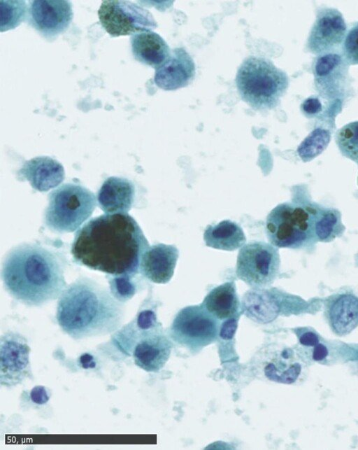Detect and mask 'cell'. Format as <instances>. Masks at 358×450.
Instances as JSON below:
<instances>
[{
  "mask_svg": "<svg viewBox=\"0 0 358 450\" xmlns=\"http://www.w3.org/2000/svg\"><path fill=\"white\" fill-rule=\"evenodd\" d=\"M149 247L142 230L127 213H105L87 222L75 234L73 261L109 275H137Z\"/></svg>",
  "mask_w": 358,
  "mask_h": 450,
  "instance_id": "cell-1",
  "label": "cell"
},
{
  "mask_svg": "<svg viewBox=\"0 0 358 450\" xmlns=\"http://www.w3.org/2000/svg\"><path fill=\"white\" fill-rule=\"evenodd\" d=\"M65 258L36 243L10 249L2 261L1 279L7 293L28 307H41L61 295L67 286Z\"/></svg>",
  "mask_w": 358,
  "mask_h": 450,
  "instance_id": "cell-2",
  "label": "cell"
},
{
  "mask_svg": "<svg viewBox=\"0 0 358 450\" xmlns=\"http://www.w3.org/2000/svg\"><path fill=\"white\" fill-rule=\"evenodd\" d=\"M124 318L123 303L96 281L80 276L58 298L56 319L62 331L74 339L116 332Z\"/></svg>",
  "mask_w": 358,
  "mask_h": 450,
  "instance_id": "cell-3",
  "label": "cell"
},
{
  "mask_svg": "<svg viewBox=\"0 0 358 450\" xmlns=\"http://www.w3.org/2000/svg\"><path fill=\"white\" fill-rule=\"evenodd\" d=\"M236 83L242 99L252 108H275L289 84L287 74L271 61L257 57L246 58L240 66Z\"/></svg>",
  "mask_w": 358,
  "mask_h": 450,
  "instance_id": "cell-4",
  "label": "cell"
},
{
  "mask_svg": "<svg viewBox=\"0 0 358 450\" xmlns=\"http://www.w3.org/2000/svg\"><path fill=\"white\" fill-rule=\"evenodd\" d=\"M96 203L95 195L87 188L75 183L64 184L48 196L45 225L55 232H72L90 217Z\"/></svg>",
  "mask_w": 358,
  "mask_h": 450,
  "instance_id": "cell-5",
  "label": "cell"
},
{
  "mask_svg": "<svg viewBox=\"0 0 358 450\" xmlns=\"http://www.w3.org/2000/svg\"><path fill=\"white\" fill-rule=\"evenodd\" d=\"M315 222L303 207L282 203L268 213L266 232L269 242L275 247L298 248L312 237Z\"/></svg>",
  "mask_w": 358,
  "mask_h": 450,
  "instance_id": "cell-6",
  "label": "cell"
},
{
  "mask_svg": "<svg viewBox=\"0 0 358 450\" xmlns=\"http://www.w3.org/2000/svg\"><path fill=\"white\" fill-rule=\"evenodd\" d=\"M280 262L278 250L275 246L264 241H251L239 251L236 274L252 288H266L276 279Z\"/></svg>",
  "mask_w": 358,
  "mask_h": 450,
  "instance_id": "cell-7",
  "label": "cell"
},
{
  "mask_svg": "<svg viewBox=\"0 0 358 450\" xmlns=\"http://www.w3.org/2000/svg\"><path fill=\"white\" fill-rule=\"evenodd\" d=\"M219 323L203 306H189L181 309L171 326V337L177 344L192 351L213 343L218 334Z\"/></svg>",
  "mask_w": 358,
  "mask_h": 450,
  "instance_id": "cell-8",
  "label": "cell"
},
{
  "mask_svg": "<svg viewBox=\"0 0 358 450\" xmlns=\"http://www.w3.org/2000/svg\"><path fill=\"white\" fill-rule=\"evenodd\" d=\"M100 22L111 36L151 31L157 24L146 9L128 1H103L98 10Z\"/></svg>",
  "mask_w": 358,
  "mask_h": 450,
  "instance_id": "cell-9",
  "label": "cell"
},
{
  "mask_svg": "<svg viewBox=\"0 0 358 450\" xmlns=\"http://www.w3.org/2000/svg\"><path fill=\"white\" fill-rule=\"evenodd\" d=\"M30 347L21 334L7 332L0 341V383L7 388L15 386L27 379H32L29 360Z\"/></svg>",
  "mask_w": 358,
  "mask_h": 450,
  "instance_id": "cell-10",
  "label": "cell"
},
{
  "mask_svg": "<svg viewBox=\"0 0 358 450\" xmlns=\"http://www.w3.org/2000/svg\"><path fill=\"white\" fill-rule=\"evenodd\" d=\"M252 365L260 379L285 384L296 382L302 370L300 360L291 349L275 346L262 349Z\"/></svg>",
  "mask_w": 358,
  "mask_h": 450,
  "instance_id": "cell-11",
  "label": "cell"
},
{
  "mask_svg": "<svg viewBox=\"0 0 358 450\" xmlns=\"http://www.w3.org/2000/svg\"><path fill=\"white\" fill-rule=\"evenodd\" d=\"M29 22L46 38H53L64 31L73 18L69 1H31L28 9Z\"/></svg>",
  "mask_w": 358,
  "mask_h": 450,
  "instance_id": "cell-12",
  "label": "cell"
},
{
  "mask_svg": "<svg viewBox=\"0 0 358 450\" xmlns=\"http://www.w3.org/2000/svg\"><path fill=\"white\" fill-rule=\"evenodd\" d=\"M346 25L341 13L332 8L317 13L307 41V49L315 55H323L338 46L345 38Z\"/></svg>",
  "mask_w": 358,
  "mask_h": 450,
  "instance_id": "cell-13",
  "label": "cell"
},
{
  "mask_svg": "<svg viewBox=\"0 0 358 450\" xmlns=\"http://www.w3.org/2000/svg\"><path fill=\"white\" fill-rule=\"evenodd\" d=\"M171 347L160 325L149 330L139 329L132 352L134 363L146 372H158L169 360Z\"/></svg>",
  "mask_w": 358,
  "mask_h": 450,
  "instance_id": "cell-14",
  "label": "cell"
},
{
  "mask_svg": "<svg viewBox=\"0 0 358 450\" xmlns=\"http://www.w3.org/2000/svg\"><path fill=\"white\" fill-rule=\"evenodd\" d=\"M347 65L344 58L333 52L323 54L316 59L313 69L315 84L324 97L336 98L344 92Z\"/></svg>",
  "mask_w": 358,
  "mask_h": 450,
  "instance_id": "cell-15",
  "label": "cell"
},
{
  "mask_svg": "<svg viewBox=\"0 0 358 450\" xmlns=\"http://www.w3.org/2000/svg\"><path fill=\"white\" fill-rule=\"evenodd\" d=\"M194 75L195 65L192 58L183 48H176L156 69L154 81L164 90H174L187 85Z\"/></svg>",
  "mask_w": 358,
  "mask_h": 450,
  "instance_id": "cell-16",
  "label": "cell"
},
{
  "mask_svg": "<svg viewBox=\"0 0 358 450\" xmlns=\"http://www.w3.org/2000/svg\"><path fill=\"white\" fill-rule=\"evenodd\" d=\"M178 255V248L173 245L149 246L142 256L140 274L153 283H166L173 275Z\"/></svg>",
  "mask_w": 358,
  "mask_h": 450,
  "instance_id": "cell-17",
  "label": "cell"
},
{
  "mask_svg": "<svg viewBox=\"0 0 358 450\" xmlns=\"http://www.w3.org/2000/svg\"><path fill=\"white\" fill-rule=\"evenodd\" d=\"M17 175L22 180L29 182L34 189L45 192L63 181L64 169L57 160L41 156L26 161Z\"/></svg>",
  "mask_w": 358,
  "mask_h": 450,
  "instance_id": "cell-18",
  "label": "cell"
},
{
  "mask_svg": "<svg viewBox=\"0 0 358 450\" xmlns=\"http://www.w3.org/2000/svg\"><path fill=\"white\" fill-rule=\"evenodd\" d=\"M134 196L135 188L131 181L112 176L100 188L97 202L106 213H127L133 206Z\"/></svg>",
  "mask_w": 358,
  "mask_h": 450,
  "instance_id": "cell-19",
  "label": "cell"
},
{
  "mask_svg": "<svg viewBox=\"0 0 358 450\" xmlns=\"http://www.w3.org/2000/svg\"><path fill=\"white\" fill-rule=\"evenodd\" d=\"M131 51L138 62L157 69L170 56V49L158 34L145 31L131 37Z\"/></svg>",
  "mask_w": 358,
  "mask_h": 450,
  "instance_id": "cell-20",
  "label": "cell"
},
{
  "mask_svg": "<svg viewBox=\"0 0 358 450\" xmlns=\"http://www.w3.org/2000/svg\"><path fill=\"white\" fill-rule=\"evenodd\" d=\"M328 318L336 334L349 333L358 325V299L350 295L338 296L328 309Z\"/></svg>",
  "mask_w": 358,
  "mask_h": 450,
  "instance_id": "cell-21",
  "label": "cell"
},
{
  "mask_svg": "<svg viewBox=\"0 0 358 450\" xmlns=\"http://www.w3.org/2000/svg\"><path fill=\"white\" fill-rule=\"evenodd\" d=\"M203 239L208 247L229 251L241 248L246 242L240 225L229 220L208 225L203 233Z\"/></svg>",
  "mask_w": 358,
  "mask_h": 450,
  "instance_id": "cell-22",
  "label": "cell"
},
{
  "mask_svg": "<svg viewBox=\"0 0 358 450\" xmlns=\"http://www.w3.org/2000/svg\"><path fill=\"white\" fill-rule=\"evenodd\" d=\"M203 306L217 319L230 318L238 311V301L234 282H227L211 290Z\"/></svg>",
  "mask_w": 358,
  "mask_h": 450,
  "instance_id": "cell-23",
  "label": "cell"
},
{
  "mask_svg": "<svg viewBox=\"0 0 358 450\" xmlns=\"http://www.w3.org/2000/svg\"><path fill=\"white\" fill-rule=\"evenodd\" d=\"M138 275L106 274L109 290L113 297L123 304L131 300L139 289Z\"/></svg>",
  "mask_w": 358,
  "mask_h": 450,
  "instance_id": "cell-24",
  "label": "cell"
},
{
  "mask_svg": "<svg viewBox=\"0 0 358 450\" xmlns=\"http://www.w3.org/2000/svg\"><path fill=\"white\" fill-rule=\"evenodd\" d=\"M335 139L341 154L358 164V121L339 129Z\"/></svg>",
  "mask_w": 358,
  "mask_h": 450,
  "instance_id": "cell-25",
  "label": "cell"
},
{
  "mask_svg": "<svg viewBox=\"0 0 358 450\" xmlns=\"http://www.w3.org/2000/svg\"><path fill=\"white\" fill-rule=\"evenodd\" d=\"M329 140V132L317 128L302 141L297 149L298 154L303 161L310 160L325 149Z\"/></svg>",
  "mask_w": 358,
  "mask_h": 450,
  "instance_id": "cell-26",
  "label": "cell"
},
{
  "mask_svg": "<svg viewBox=\"0 0 358 450\" xmlns=\"http://www.w3.org/2000/svg\"><path fill=\"white\" fill-rule=\"evenodd\" d=\"M1 31L16 27L26 14L24 1H1Z\"/></svg>",
  "mask_w": 358,
  "mask_h": 450,
  "instance_id": "cell-27",
  "label": "cell"
},
{
  "mask_svg": "<svg viewBox=\"0 0 358 450\" xmlns=\"http://www.w3.org/2000/svg\"><path fill=\"white\" fill-rule=\"evenodd\" d=\"M343 54L348 65L358 64V24L352 27L345 36Z\"/></svg>",
  "mask_w": 358,
  "mask_h": 450,
  "instance_id": "cell-28",
  "label": "cell"
},
{
  "mask_svg": "<svg viewBox=\"0 0 358 450\" xmlns=\"http://www.w3.org/2000/svg\"><path fill=\"white\" fill-rule=\"evenodd\" d=\"M337 223L336 216L331 212H327L319 218L315 223V231L317 238L322 241L330 239L336 230Z\"/></svg>",
  "mask_w": 358,
  "mask_h": 450,
  "instance_id": "cell-29",
  "label": "cell"
},
{
  "mask_svg": "<svg viewBox=\"0 0 358 450\" xmlns=\"http://www.w3.org/2000/svg\"><path fill=\"white\" fill-rule=\"evenodd\" d=\"M134 321L141 330H149L160 325L157 322L155 313L149 309H141L134 318Z\"/></svg>",
  "mask_w": 358,
  "mask_h": 450,
  "instance_id": "cell-30",
  "label": "cell"
},
{
  "mask_svg": "<svg viewBox=\"0 0 358 450\" xmlns=\"http://www.w3.org/2000/svg\"><path fill=\"white\" fill-rule=\"evenodd\" d=\"M31 400L37 405L45 404L50 398L49 390L42 386L34 387L30 392Z\"/></svg>",
  "mask_w": 358,
  "mask_h": 450,
  "instance_id": "cell-31",
  "label": "cell"
},
{
  "mask_svg": "<svg viewBox=\"0 0 358 450\" xmlns=\"http://www.w3.org/2000/svg\"><path fill=\"white\" fill-rule=\"evenodd\" d=\"M301 108L305 114L308 115H315L322 110V105L318 99L310 97L304 101Z\"/></svg>",
  "mask_w": 358,
  "mask_h": 450,
  "instance_id": "cell-32",
  "label": "cell"
},
{
  "mask_svg": "<svg viewBox=\"0 0 358 450\" xmlns=\"http://www.w3.org/2000/svg\"><path fill=\"white\" fill-rule=\"evenodd\" d=\"M79 363L83 368L85 369H92L96 365L94 357L89 353H83L79 357Z\"/></svg>",
  "mask_w": 358,
  "mask_h": 450,
  "instance_id": "cell-33",
  "label": "cell"
}]
</instances>
